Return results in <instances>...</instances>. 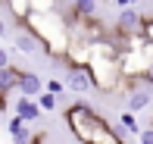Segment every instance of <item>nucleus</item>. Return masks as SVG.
Segmentation results:
<instances>
[{"label":"nucleus","mask_w":153,"mask_h":144,"mask_svg":"<svg viewBox=\"0 0 153 144\" xmlns=\"http://www.w3.org/2000/svg\"><path fill=\"white\" fill-rule=\"evenodd\" d=\"M13 141H16V144H28V141H31V128H25V125H22L16 135H13Z\"/></svg>","instance_id":"dca6fc26"},{"label":"nucleus","mask_w":153,"mask_h":144,"mask_svg":"<svg viewBox=\"0 0 153 144\" xmlns=\"http://www.w3.org/2000/svg\"><path fill=\"white\" fill-rule=\"evenodd\" d=\"M6 6H10V13H13L16 22H25V16L31 13V3H28V0H6Z\"/></svg>","instance_id":"9b49d317"},{"label":"nucleus","mask_w":153,"mask_h":144,"mask_svg":"<svg viewBox=\"0 0 153 144\" xmlns=\"http://www.w3.org/2000/svg\"><path fill=\"white\" fill-rule=\"evenodd\" d=\"M66 125L81 144H122V138L113 132L103 116H97L88 104H72L66 110Z\"/></svg>","instance_id":"7ed1b4c3"},{"label":"nucleus","mask_w":153,"mask_h":144,"mask_svg":"<svg viewBox=\"0 0 153 144\" xmlns=\"http://www.w3.org/2000/svg\"><path fill=\"white\" fill-rule=\"evenodd\" d=\"M131 3H144V0H131Z\"/></svg>","instance_id":"a878e982"},{"label":"nucleus","mask_w":153,"mask_h":144,"mask_svg":"<svg viewBox=\"0 0 153 144\" xmlns=\"http://www.w3.org/2000/svg\"><path fill=\"white\" fill-rule=\"evenodd\" d=\"M119 122H122V128H125L128 135H137V132H141V125H137V119H134V113H131V110H125V113L119 116Z\"/></svg>","instance_id":"4468645a"},{"label":"nucleus","mask_w":153,"mask_h":144,"mask_svg":"<svg viewBox=\"0 0 153 144\" xmlns=\"http://www.w3.org/2000/svg\"><path fill=\"white\" fill-rule=\"evenodd\" d=\"M31 144H47V138L44 135H31Z\"/></svg>","instance_id":"4be33fe9"},{"label":"nucleus","mask_w":153,"mask_h":144,"mask_svg":"<svg viewBox=\"0 0 153 144\" xmlns=\"http://www.w3.org/2000/svg\"><path fill=\"white\" fill-rule=\"evenodd\" d=\"M113 3H116V6H128L131 0H113Z\"/></svg>","instance_id":"b1692460"},{"label":"nucleus","mask_w":153,"mask_h":144,"mask_svg":"<svg viewBox=\"0 0 153 144\" xmlns=\"http://www.w3.org/2000/svg\"><path fill=\"white\" fill-rule=\"evenodd\" d=\"M28 144H31V141H28Z\"/></svg>","instance_id":"cd10ccee"},{"label":"nucleus","mask_w":153,"mask_h":144,"mask_svg":"<svg viewBox=\"0 0 153 144\" xmlns=\"http://www.w3.org/2000/svg\"><path fill=\"white\" fill-rule=\"evenodd\" d=\"M72 13H75V16H94V13H97V3H94V0H72Z\"/></svg>","instance_id":"ddd939ff"},{"label":"nucleus","mask_w":153,"mask_h":144,"mask_svg":"<svg viewBox=\"0 0 153 144\" xmlns=\"http://www.w3.org/2000/svg\"><path fill=\"white\" fill-rule=\"evenodd\" d=\"M34 100H38L41 113H53V110H56V94H53V91H47V88H44V91H41Z\"/></svg>","instance_id":"f8f14e48"},{"label":"nucleus","mask_w":153,"mask_h":144,"mask_svg":"<svg viewBox=\"0 0 153 144\" xmlns=\"http://www.w3.org/2000/svg\"><path fill=\"white\" fill-rule=\"evenodd\" d=\"M66 88H69V91H75V94L94 91V81H91L88 66H69V69H66Z\"/></svg>","instance_id":"39448f33"},{"label":"nucleus","mask_w":153,"mask_h":144,"mask_svg":"<svg viewBox=\"0 0 153 144\" xmlns=\"http://www.w3.org/2000/svg\"><path fill=\"white\" fill-rule=\"evenodd\" d=\"M150 125H153V119H150Z\"/></svg>","instance_id":"bb28decb"},{"label":"nucleus","mask_w":153,"mask_h":144,"mask_svg":"<svg viewBox=\"0 0 153 144\" xmlns=\"http://www.w3.org/2000/svg\"><path fill=\"white\" fill-rule=\"evenodd\" d=\"M22 125H25V119H22V116H13V119L6 122V128H10V135H16L19 128H22Z\"/></svg>","instance_id":"f3484780"},{"label":"nucleus","mask_w":153,"mask_h":144,"mask_svg":"<svg viewBox=\"0 0 153 144\" xmlns=\"http://www.w3.org/2000/svg\"><path fill=\"white\" fill-rule=\"evenodd\" d=\"M3 66H10V53H6V47H0V69Z\"/></svg>","instance_id":"aec40b11"},{"label":"nucleus","mask_w":153,"mask_h":144,"mask_svg":"<svg viewBox=\"0 0 153 144\" xmlns=\"http://www.w3.org/2000/svg\"><path fill=\"white\" fill-rule=\"evenodd\" d=\"M16 116H22L25 122H34V119L41 116L38 100H34V97H19V100H16Z\"/></svg>","instance_id":"1a4fd4ad"},{"label":"nucleus","mask_w":153,"mask_h":144,"mask_svg":"<svg viewBox=\"0 0 153 144\" xmlns=\"http://www.w3.org/2000/svg\"><path fill=\"white\" fill-rule=\"evenodd\" d=\"M47 91H53V94H62V88H66V81H59V78H50V81H47Z\"/></svg>","instance_id":"a211bd4d"},{"label":"nucleus","mask_w":153,"mask_h":144,"mask_svg":"<svg viewBox=\"0 0 153 144\" xmlns=\"http://www.w3.org/2000/svg\"><path fill=\"white\" fill-rule=\"evenodd\" d=\"M137 138H141V144H153V125L144 128V132H137Z\"/></svg>","instance_id":"6ab92c4d"},{"label":"nucleus","mask_w":153,"mask_h":144,"mask_svg":"<svg viewBox=\"0 0 153 144\" xmlns=\"http://www.w3.org/2000/svg\"><path fill=\"white\" fill-rule=\"evenodd\" d=\"M3 107H6V100H3V94H0V110H3Z\"/></svg>","instance_id":"393cba45"},{"label":"nucleus","mask_w":153,"mask_h":144,"mask_svg":"<svg viewBox=\"0 0 153 144\" xmlns=\"http://www.w3.org/2000/svg\"><path fill=\"white\" fill-rule=\"evenodd\" d=\"M3 35H6V22L0 19V38H3Z\"/></svg>","instance_id":"5701e85b"},{"label":"nucleus","mask_w":153,"mask_h":144,"mask_svg":"<svg viewBox=\"0 0 153 144\" xmlns=\"http://www.w3.org/2000/svg\"><path fill=\"white\" fill-rule=\"evenodd\" d=\"M144 35H147V38H150V41H153V16H150V19H147V25H144Z\"/></svg>","instance_id":"412c9836"},{"label":"nucleus","mask_w":153,"mask_h":144,"mask_svg":"<svg viewBox=\"0 0 153 144\" xmlns=\"http://www.w3.org/2000/svg\"><path fill=\"white\" fill-rule=\"evenodd\" d=\"M22 25L44 44L41 50H44L53 63L62 60V53H66V47H69V25H66V16L59 13V6H56V10H47V13L31 10Z\"/></svg>","instance_id":"f257e3e1"},{"label":"nucleus","mask_w":153,"mask_h":144,"mask_svg":"<svg viewBox=\"0 0 153 144\" xmlns=\"http://www.w3.org/2000/svg\"><path fill=\"white\" fill-rule=\"evenodd\" d=\"M28 3H31V10L47 13V10H56V6H59V0H28Z\"/></svg>","instance_id":"2eb2a0df"},{"label":"nucleus","mask_w":153,"mask_h":144,"mask_svg":"<svg viewBox=\"0 0 153 144\" xmlns=\"http://www.w3.org/2000/svg\"><path fill=\"white\" fill-rule=\"evenodd\" d=\"M22 97H38L44 91V78L38 72H28V69H19V88H16Z\"/></svg>","instance_id":"423d86ee"},{"label":"nucleus","mask_w":153,"mask_h":144,"mask_svg":"<svg viewBox=\"0 0 153 144\" xmlns=\"http://www.w3.org/2000/svg\"><path fill=\"white\" fill-rule=\"evenodd\" d=\"M144 25H147V19H144V13L141 10H134V6H122V13H119V19H116V31L119 35H128V38H134V35H144Z\"/></svg>","instance_id":"20e7f679"},{"label":"nucleus","mask_w":153,"mask_h":144,"mask_svg":"<svg viewBox=\"0 0 153 144\" xmlns=\"http://www.w3.org/2000/svg\"><path fill=\"white\" fill-rule=\"evenodd\" d=\"M16 88H19V69L10 63V66H3V69H0V94L6 97V94H13Z\"/></svg>","instance_id":"6e6552de"},{"label":"nucleus","mask_w":153,"mask_h":144,"mask_svg":"<svg viewBox=\"0 0 153 144\" xmlns=\"http://www.w3.org/2000/svg\"><path fill=\"white\" fill-rule=\"evenodd\" d=\"M16 47H19V53H25V57H31V53H38V50H41L44 44H41V41H38V38L31 35V31H22V35L16 38Z\"/></svg>","instance_id":"9d476101"},{"label":"nucleus","mask_w":153,"mask_h":144,"mask_svg":"<svg viewBox=\"0 0 153 144\" xmlns=\"http://www.w3.org/2000/svg\"><path fill=\"white\" fill-rule=\"evenodd\" d=\"M88 72L97 91L116 94L122 81V53L106 41V35L91 41V57H88Z\"/></svg>","instance_id":"f03ea898"},{"label":"nucleus","mask_w":153,"mask_h":144,"mask_svg":"<svg viewBox=\"0 0 153 144\" xmlns=\"http://www.w3.org/2000/svg\"><path fill=\"white\" fill-rule=\"evenodd\" d=\"M125 100H128V110H131V113H137V110H147L150 107L153 91H150L147 85H144V88H131V91L125 94Z\"/></svg>","instance_id":"0eeeda50"}]
</instances>
